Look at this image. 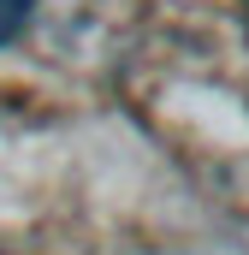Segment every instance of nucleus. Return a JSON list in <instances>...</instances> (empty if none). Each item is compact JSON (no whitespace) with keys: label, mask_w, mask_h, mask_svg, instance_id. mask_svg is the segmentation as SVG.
I'll return each mask as SVG.
<instances>
[{"label":"nucleus","mask_w":249,"mask_h":255,"mask_svg":"<svg viewBox=\"0 0 249 255\" xmlns=\"http://www.w3.org/2000/svg\"><path fill=\"white\" fill-rule=\"evenodd\" d=\"M30 6H36V0H0V42L24 30V18H30Z\"/></svg>","instance_id":"1"}]
</instances>
